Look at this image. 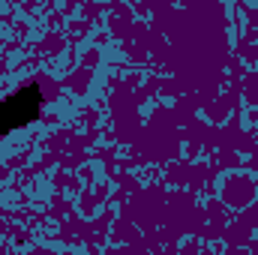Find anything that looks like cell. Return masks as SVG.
Wrapping results in <instances>:
<instances>
[{"label": "cell", "mask_w": 258, "mask_h": 255, "mask_svg": "<svg viewBox=\"0 0 258 255\" xmlns=\"http://www.w3.org/2000/svg\"><path fill=\"white\" fill-rule=\"evenodd\" d=\"M42 111V90L36 81L24 84L15 96L0 102V138L9 135L12 129H21L27 123H33Z\"/></svg>", "instance_id": "obj_1"}]
</instances>
